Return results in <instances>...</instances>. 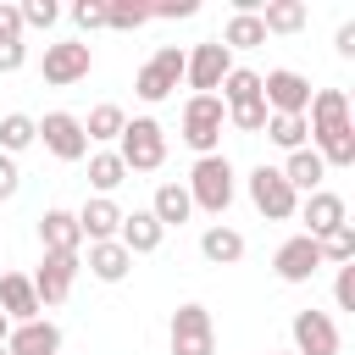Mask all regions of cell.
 I'll use <instances>...</instances> for the list:
<instances>
[{"instance_id":"cell-1","label":"cell","mask_w":355,"mask_h":355,"mask_svg":"<svg viewBox=\"0 0 355 355\" xmlns=\"http://www.w3.org/2000/svg\"><path fill=\"white\" fill-rule=\"evenodd\" d=\"M183 189H189L194 211H205V216H222V211L233 205V194H239V183H233V161H227V155H200Z\"/></svg>"},{"instance_id":"cell-2","label":"cell","mask_w":355,"mask_h":355,"mask_svg":"<svg viewBox=\"0 0 355 355\" xmlns=\"http://www.w3.org/2000/svg\"><path fill=\"white\" fill-rule=\"evenodd\" d=\"M222 128H227V105L216 100V94H189V105H183V144L194 150V155H216V144H222Z\"/></svg>"},{"instance_id":"cell-3","label":"cell","mask_w":355,"mask_h":355,"mask_svg":"<svg viewBox=\"0 0 355 355\" xmlns=\"http://www.w3.org/2000/svg\"><path fill=\"white\" fill-rule=\"evenodd\" d=\"M116 155H122L128 172H155L166 161V128L155 116H128V128L116 139Z\"/></svg>"},{"instance_id":"cell-4","label":"cell","mask_w":355,"mask_h":355,"mask_svg":"<svg viewBox=\"0 0 355 355\" xmlns=\"http://www.w3.org/2000/svg\"><path fill=\"white\" fill-rule=\"evenodd\" d=\"M166 344H172V355H216V322H211V311L205 305H178L172 311V327H166Z\"/></svg>"},{"instance_id":"cell-5","label":"cell","mask_w":355,"mask_h":355,"mask_svg":"<svg viewBox=\"0 0 355 355\" xmlns=\"http://www.w3.org/2000/svg\"><path fill=\"white\" fill-rule=\"evenodd\" d=\"M178 83H183V50H178V44H161V50L133 72V94L150 100V105H161Z\"/></svg>"},{"instance_id":"cell-6","label":"cell","mask_w":355,"mask_h":355,"mask_svg":"<svg viewBox=\"0 0 355 355\" xmlns=\"http://www.w3.org/2000/svg\"><path fill=\"white\" fill-rule=\"evenodd\" d=\"M227 72H233V50H227V44H216V39L194 44V50L183 55V78H189V89H194V94H216Z\"/></svg>"},{"instance_id":"cell-7","label":"cell","mask_w":355,"mask_h":355,"mask_svg":"<svg viewBox=\"0 0 355 355\" xmlns=\"http://www.w3.org/2000/svg\"><path fill=\"white\" fill-rule=\"evenodd\" d=\"M261 100H266L272 116H305V105H311V78L294 72V67H277V72L261 78Z\"/></svg>"},{"instance_id":"cell-8","label":"cell","mask_w":355,"mask_h":355,"mask_svg":"<svg viewBox=\"0 0 355 355\" xmlns=\"http://www.w3.org/2000/svg\"><path fill=\"white\" fill-rule=\"evenodd\" d=\"M250 205H255L266 222H288V216L300 211V194L283 183L277 166H255V172H250Z\"/></svg>"},{"instance_id":"cell-9","label":"cell","mask_w":355,"mask_h":355,"mask_svg":"<svg viewBox=\"0 0 355 355\" xmlns=\"http://www.w3.org/2000/svg\"><path fill=\"white\" fill-rule=\"evenodd\" d=\"M89 67H94V50H89L83 39H61V44H44V61H39L44 83H55V89H67V83L89 78Z\"/></svg>"},{"instance_id":"cell-10","label":"cell","mask_w":355,"mask_h":355,"mask_svg":"<svg viewBox=\"0 0 355 355\" xmlns=\"http://www.w3.org/2000/svg\"><path fill=\"white\" fill-rule=\"evenodd\" d=\"M78 272H83V255H50V250H44V261H39V272H33V294H39V305H67Z\"/></svg>"},{"instance_id":"cell-11","label":"cell","mask_w":355,"mask_h":355,"mask_svg":"<svg viewBox=\"0 0 355 355\" xmlns=\"http://www.w3.org/2000/svg\"><path fill=\"white\" fill-rule=\"evenodd\" d=\"M39 139H44V150H50L55 161H83V155H89L83 116H72V111H50V116L39 122Z\"/></svg>"},{"instance_id":"cell-12","label":"cell","mask_w":355,"mask_h":355,"mask_svg":"<svg viewBox=\"0 0 355 355\" xmlns=\"http://www.w3.org/2000/svg\"><path fill=\"white\" fill-rule=\"evenodd\" d=\"M294 355H338V322L327 311H294Z\"/></svg>"},{"instance_id":"cell-13","label":"cell","mask_w":355,"mask_h":355,"mask_svg":"<svg viewBox=\"0 0 355 355\" xmlns=\"http://www.w3.org/2000/svg\"><path fill=\"white\" fill-rule=\"evenodd\" d=\"M294 216L305 222V239H327L333 227H344V222H349V205H344V194L316 189V194H305V200H300V211H294Z\"/></svg>"},{"instance_id":"cell-14","label":"cell","mask_w":355,"mask_h":355,"mask_svg":"<svg viewBox=\"0 0 355 355\" xmlns=\"http://www.w3.org/2000/svg\"><path fill=\"white\" fill-rule=\"evenodd\" d=\"M272 272H277L283 283H311V277L322 272V250H316V239H305V233L283 239L277 255H272Z\"/></svg>"},{"instance_id":"cell-15","label":"cell","mask_w":355,"mask_h":355,"mask_svg":"<svg viewBox=\"0 0 355 355\" xmlns=\"http://www.w3.org/2000/svg\"><path fill=\"white\" fill-rule=\"evenodd\" d=\"M305 128H311V139L338 133V128H355V122H349V94H344V89H316L311 105H305Z\"/></svg>"},{"instance_id":"cell-16","label":"cell","mask_w":355,"mask_h":355,"mask_svg":"<svg viewBox=\"0 0 355 355\" xmlns=\"http://www.w3.org/2000/svg\"><path fill=\"white\" fill-rule=\"evenodd\" d=\"M44 305H39V294H33V277H22V272H0V316L17 327V322H33Z\"/></svg>"},{"instance_id":"cell-17","label":"cell","mask_w":355,"mask_h":355,"mask_svg":"<svg viewBox=\"0 0 355 355\" xmlns=\"http://www.w3.org/2000/svg\"><path fill=\"white\" fill-rule=\"evenodd\" d=\"M6 355H61V327L33 316V322H17L11 338H6Z\"/></svg>"},{"instance_id":"cell-18","label":"cell","mask_w":355,"mask_h":355,"mask_svg":"<svg viewBox=\"0 0 355 355\" xmlns=\"http://www.w3.org/2000/svg\"><path fill=\"white\" fill-rule=\"evenodd\" d=\"M161 239H166V227H161L150 211H122L116 244H122L128 255H155V250H161Z\"/></svg>"},{"instance_id":"cell-19","label":"cell","mask_w":355,"mask_h":355,"mask_svg":"<svg viewBox=\"0 0 355 355\" xmlns=\"http://www.w3.org/2000/svg\"><path fill=\"white\" fill-rule=\"evenodd\" d=\"M78 216V233L89 239V244H105V239H116V227H122V205L116 200H83V211H72Z\"/></svg>"},{"instance_id":"cell-20","label":"cell","mask_w":355,"mask_h":355,"mask_svg":"<svg viewBox=\"0 0 355 355\" xmlns=\"http://www.w3.org/2000/svg\"><path fill=\"white\" fill-rule=\"evenodd\" d=\"M39 244H44L50 255H78V244H83L78 216H72V211H61V205H50V211L39 216Z\"/></svg>"},{"instance_id":"cell-21","label":"cell","mask_w":355,"mask_h":355,"mask_svg":"<svg viewBox=\"0 0 355 355\" xmlns=\"http://www.w3.org/2000/svg\"><path fill=\"white\" fill-rule=\"evenodd\" d=\"M277 172H283V183H288L294 194H316V189H322V178H327V166H322V155H316L311 144H305V150H294Z\"/></svg>"},{"instance_id":"cell-22","label":"cell","mask_w":355,"mask_h":355,"mask_svg":"<svg viewBox=\"0 0 355 355\" xmlns=\"http://www.w3.org/2000/svg\"><path fill=\"white\" fill-rule=\"evenodd\" d=\"M200 255H205L211 266H239V261H244V233L227 227V222H216V227L200 233Z\"/></svg>"},{"instance_id":"cell-23","label":"cell","mask_w":355,"mask_h":355,"mask_svg":"<svg viewBox=\"0 0 355 355\" xmlns=\"http://www.w3.org/2000/svg\"><path fill=\"white\" fill-rule=\"evenodd\" d=\"M89 277H100V283H122L128 272H133V255L116 244V239H105V244H89Z\"/></svg>"},{"instance_id":"cell-24","label":"cell","mask_w":355,"mask_h":355,"mask_svg":"<svg viewBox=\"0 0 355 355\" xmlns=\"http://www.w3.org/2000/svg\"><path fill=\"white\" fill-rule=\"evenodd\" d=\"M150 216H155L161 227H178V222H189V216H194V200H189V189H183V183H161V189H155V200H150Z\"/></svg>"},{"instance_id":"cell-25","label":"cell","mask_w":355,"mask_h":355,"mask_svg":"<svg viewBox=\"0 0 355 355\" xmlns=\"http://www.w3.org/2000/svg\"><path fill=\"white\" fill-rule=\"evenodd\" d=\"M305 17H311V11H305L300 0H266V6H261V28H266V39H272V33H300Z\"/></svg>"},{"instance_id":"cell-26","label":"cell","mask_w":355,"mask_h":355,"mask_svg":"<svg viewBox=\"0 0 355 355\" xmlns=\"http://www.w3.org/2000/svg\"><path fill=\"white\" fill-rule=\"evenodd\" d=\"M89 183H94V194H100V200H111V189H122V183H128V166H122V155H116V150H100V155H89Z\"/></svg>"},{"instance_id":"cell-27","label":"cell","mask_w":355,"mask_h":355,"mask_svg":"<svg viewBox=\"0 0 355 355\" xmlns=\"http://www.w3.org/2000/svg\"><path fill=\"white\" fill-rule=\"evenodd\" d=\"M216 44H227V50H255V44H266V28H261V17H250V11H233Z\"/></svg>"},{"instance_id":"cell-28","label":"cell","mask_w":355,"mask_h":355,"mask_svg":"<svg viewBox=\"0 0 355 355\" xmlns=\"http://www.w3.org/2000/svg\"><path fill=\"white\" fill-rule=\"evenodd\" d=\"M122 128H128V111L111 105V100L83 116V139H89V144H94V139H100V144H105V139H122Z\"/></svg>"},{"instance_id":"cell-29","label":"cell","mask_w":355,"mask_h":355,"mask_svg":"<svg viewBox=\"0 0 355 355\" xmlns=\"http://www.w3.org/2000/svg\"><path fill=\"white\" fill-rule=\"evenodd\" d=\"M33 139H39V122H33V116H22V111L0 116V155H11V161H17Z\"/></svg>"},{"instance_id":"cell-30","label":"cell","mask_w":355,"mask_h":355,"mask_svg":"<svg viewBox=\"0 0 355 355\" xmlns=\"http://www.w3.org/2000/svg\"><path fill=\"white\" fill-rule=\"evenodd\" d=\"M261 133H266L277 150H288V155H294V150H305V139H311L305 116H266V128H261Z\"/></svg>"},{"instance_id":"cell-31","label":"cell","mask_w":355,"mask_h":355,"mask_svg":"<svg viewBox=\"0 0 355 355\" xmlns=\"http://www.w3.org/2000/svg\"><path fill=\"white\" fill-rule=\"evenodd\" d=\"M222 105H244V100H261V72H250V67H233L227 78H222V94H216Z\"/></svg>"},{"instance_id":"cell-32","label":"cell","mask_w":355,"mask_h":355,"mask_svg":"<svg viewBox=\"0 0 355 355\" xmlns=\"http://www.w3.org/2000/svg\"><path fill=\"white\" fill-rule=\"evenodd\" d=\"M150 22V6H139V0H105V28H116V33H139Z\"/></svg>"},{"instance_id":"cell-33","label":"cell","mask_w":355,"mask_h":355,"mask_svg":"<svg viewBox=\"0 0 355 355\" xmlns=\"http://www.w3.org/2000/svg\"><path fill=\"white\" fill-rule=\"evenodd\" d=\"M316 250H322V261L349 266V261H355V227H349V222H344V227H333L327 239H316Z\"/></svg>"},{"instance_id":"cell-34","label":"cell","mask_w":355,"mask_h":355,"mask_svg":"<svg viewBox=\"0 0 355 355\" xmlns=\"http://www.w3.org/2000/svg\"><path fill=\"white\" fill-rule=\"evenodd\" d=\"M266 116H272V111H266V100H244V105H227V122H233L239 133H261V128H266Z\"/></svg>"},{"instance_id":"cell-35","label":"cell","mask_w":355,"mask_h":355,"mask_svg":"<svg viewBox=\"0 0 355 355\" xmlns=\"http://www.w3.org/2000/svg\"><path fill=\"white\" fill-rule=\"evenodd\" d=\"M17 11H22V28H50V22L61 17V6H55V0H22Z\"/></svg>"},{"instance_id":"cell-36","label":"cell","mask_w":355,"mask_h":355,"mask_svg":"<svg viewBox=\"0 0 355 355\" xmlns=\"http://www.w3.org/2000/svg\"><path fill=\"white\" fill-rule=\"evenodd\" d=\"M72 28H78V33L105 28V0H78V6H72Z\"/></svg>"},{"instance_id":"cell-37","label":"cell","mask_w":355,"mask_h":355,"mask_svg":"<svg viewBox=\"0 0 355 355\" xmlns=\"http://www.w3.org/2000/svg\"><path fill=\"white\" fill-rule=\"evenodd\" d=\"M22 11L11 6V0H0V44H22Z\"/></svg>"},{"instance_id":"cell-38","label":"cell","mask_w":355,"mask_h":355,"mask_svg":"<svg viewBox=\"0 0 355 355\" xmlns=\"http://www.w3.org/2000/svg\"><path fill=\"white\" fill-rule=\"evenodd\" d=\"M333 300H338V311H355V261L338 266V277H333Z\"/></svg>"},{"instance_id":"cell-39","label":"cell","mask_w":355,"mask_h":355,"mask_svg":"<svg viewBox=\"0 0 355 355\" xmlns=\"http://www.w3.org/2000/svg\"><path fill=\"white\" fill-rule=\"evenodd\" d=\"M194 11H200V0H161V6H150V17H161V22H183Z\"/></svg>"},{"instance_id":"cell-40","label":"cell","mask_w":355,"mask_h":355,"mask_svg":"<svg viewBox=\"0 0 355 355\" xmlns=\"http://www.w3.org/2000/svg\"><path fill=\"white\" fill-rule=\"evenodd\" d=\"M22 189V172H17V161L11 155H0V200H11Z\"/></svg>"},{"instance_id":"cell-41","label":"cell","mask_w":355,"mask_h":355,"mask_svg":"<svg viewBox=\"0 0 355 355\" xmlns=\"http://www.w3.org/2000/svg\"><path fill=\"white\" fill-rule=\"evenodd\" d=\"M28 61V44H0V72H17Z\"/></svg>"},{"instance_id":"cell-42","label":"cell","mask_w":355,"mask_h":355,"mask_svg":"<svg viewBox=\"0 0 355 355\" xmlns=\"http://www.w3.org/2000/svg\"><path fill=\"white\" fill-rule=\"evenodd\" d=\"M333 44H338V55H355V22H344V28H338V39H333Z\"/></svg>"},{"instance_id":"cell-43","label":"cell","mask_w":355,"mask_h":355,"mask_svg":"<svg viewBox=\"0 0 355 355\" xmlns=\"http://www.w3.org/2000/svg\"><path fill=\"white\" fill-rule=\"evenodd\" d=\"M6 338H11V322H6V316H0V349H6Z\"/></svg>"},{"instance_id":"cell-44","label":"cell","mask_w":355,"mask_h":355,"mask_svg":"<svg viewBox=\"0 0 355 355\" xmlns=\"http://www.w3.org/2000/svg\"><path fill=\"white\" fill-rule=\"evenodd\" d=\"M266 355H272V349H266ZM288 355H294V349H288Z\"/></svg>"},{"instance_id":"cell-45","label":"cell","mask_w":355,"mask_h":355,"mask_svg":"<svg viewBox=\"0 0 355 355\" xmlns=\"http://www.w3.org/2000/svg\"><path fill=\"white\" fill-rule=\"evenodd\" d=\"M0 355H6V349H0Z\"/></svg>"}]
</instances>
